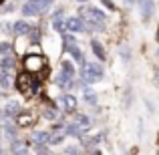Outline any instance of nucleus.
<instances>
[{
  "label": "nucleus",
  "mask_w": 159,
  "mask_h": 155,
  "mask_svg": "<svg viewBox=\"0 0 159 155\" xmlns=\"http://www.w3.org/2000/svg\"><path fill=\"white\" fill-rule=\"evenodd\" d=\"M32 28L28 22H24V20H18V22H14V34L16 36H22V34H28Z\"/></svg>",
  "instance_id": "9b49d317"
},
{
  "label": "nucleus",
  "mask_w": 159,
  "mask_h": 155,
  "mask_svg": "<svg viewBox=\"0 0 159 155\" xmlns=\"http://www.w3.org/2000/svg\"><path fill=\"white\" fill-rule=\"evenodd\" d=\"M83 95H85V101H87V103H91V105H95V103H97V93H95V91L87 89Z\"/></svg>",
  "instance_id": "a211bd4d"
},
{
  "label": "nucleus",
  "mask_w": 159,
  "mask_h": 155,
  "mask_svg": "<svg viewBox=\"0 0 159 155\" xmlns=\"http://www.w3.org/2000/svg\"><path fill=\"white\" fill-rule=\"evenodd\" d=\"M32 85H34V79H32L30 71H26V73L18 75L16 87H18V91H20L22 95H30V93H32Z\"/></svg>",
  "instance_id": "f257e3e1"
},
{
  "label": "nucleus",
  "mask_w": 159,
  "mask_h": 155,
  "mask_svg": "<svg viewBox=\"0 0 159 155\" xmlns=\"http://www.w3.org/2000/svg\"><path fill=\"white\" fill-rule=\"evenodd\" d=\"M65 151H66V153H79V151H81V149H77V147H66Z\"/></svg>",
  "instance_id": "393cba45"
},
{
  "label": "nucleus",
  "mask_w": 159,
  "mask_h": 155,
  "mask_svg": "<svg viewBox=\"0 0 159 155\" xmlns=\"http://www.w3.org/2000/svg\"><path fill=\"white\" fill-rule=\"evenodd\" d=\"M62 73H66L69 77H73V75H75V69H73V65H70L69 61H65V62H62Z\"/></svg>",
  "instance_id": "6ab92c4d"
},
{
  "label": "nucleus",
  "mask_w": 159,
  "mask_h": 155,
  "mask_svg": "<svg viewBox=\"0 0 159 155\" xmlns=\"http://www.w3.org/2000/svg\"><path fill=\"white\" fill-rule=\"evenodd\" d=\"M0 85H2V89H8V87L12 85V75H10V71H4L2 69V75H0Z\"/></svg>",
  "instance_id": "2eb2a0df"
},
{
  "label": "nucleus",
  "mask_w": 159,
  "mask_h": 155,
  "mask_svg": "<svg viewBox=\"0 0 159 155\" xmlns=\"http://www.w3.org/2000/svg\"><path fill=\"white\" fill-rule=\"evenodd\" d=\"M103 4H105V6H109V8H115V4H111L109 0H103Z\"/></svg>",
  "instance_id": "a878e982"
},
{
  "label": "nucleus",
  "mask_w": 159,
  "mask_h": 155,
  "mask_svg": "<svg viewBox=\"0 0 159 155\" xmlns=\"http://www.w3.org/2000/svg\"><path fill=\"white\" fill-rule=\"evenodd\" d=\"M77 2H83V0H77Z\"/></svg>",
  "instance_id": "c85d7f7f"
},
{
  "label": "nucleus",
  "mask_w": 159,
  "mask_h": 155,
  "mask_svg": "<svg viewBox=\"0 0 159 155\" xmlns=\"http://www.w3.org/2000/svg\"><path fill=\"white\" fill-rule=\"evenodd\" d=\"M16 121H18V127H26L34 121V113H28V111H20L16 115Z\"/></svg>",
  "instance_id": "6e6552de"
},
{
  "label": "nucleus",
  "mask_w": 159,
  "mask_h": 155,
  "mask_svg": "<svg viewBox=\"0 0 159 155\" xmlns=\"http://www.w3.org/2000/svg\"><path fill=\"white\" fill-rule=\"evenodd\" d=\"M43 115L47 117V119L54 121V119H57V115H58V113H57V109H54L52 105H48V107H44V113H43Z\"/></svg>",
  "instance_id": "f3484780"
},
{
  "label": "nucleus",
  "mask_w": 159,
  "mask_h": 155,
  "mask_svg": "<svg viewBox=\"0 0 159 155\" xmlns=\"http://www.w3.org/2000/svg\"><path fill=\"white\" fill-rule=\"evenodd\" d=\"M0 66H2L4 71H12V69H14V58H12V57H4L2 62H0Z\"/></svg>",
  "instance_id": "dca6fc26"
},
{
  "label": "nucleus",
  "mask_w": 159,
  "mask_h": 155,
  "mask_svg": "<svg viewBox=\"0 0 159 155\" xmlns=\"http://www.w3.org/2000/svg\"><path fill=\"white\" fill-rule=\"evenodd\" d=\"M81 79H83L85 85H91V83L99 81V75L93 71V66H91L89 62H83V65H81Z\"/></svg>",
  "instance_id": "20e7f679"
},
{
  "label": "nucleus",
  "mask_w": 159,
  "mask_h": 155,
  "mask_svg": "<svg viewBox=\"0 0 159 155\" xmlns=\"http://www.w3.org/2000/svg\"><path fill=\"white\" fill-rule=\"evenodd\" d=\"M20 113V105H18V101H10L4 107V117L6 119H12V117H16Z\"/></svg>",
  "instance_id": "1a4fd4ad"
},
{
  "label": "nucleus",
  "mask_w": 159,
  "mask_h": 155,
  "mask_svg": "<svg viewBox=\"0 0 159 155\" xmlns=\"http://www.w3.org/2000/svg\"><path fill=\"white\" fill-rule=\"evenodd\" d=\"M77 123L81 125L83 129H87V127H89V117H85V115H77Z\"/></svg>",
  "instance_id": "aec40b11"
},
{
  "label": "nucleus",
  "mask_w": 159,
  "mask_h": 155,
  "mask_svg": "<svg viewBox=\"0 0 159 155\" xmlns=\"http://www.w3.org/2000/svg\"><path fill=\"white\" fill-rule=\"evenodd\" d=\"M99 141H101V137H91V139H85V147H95V145H99Z\"/></svg>",
  "instance_id": "412c9836"
},
{
  "label": "nucleus",
  "mask_w": 159,
  "mask_h": 155,
  "mask_svg": "<svg viewBox=\"0 0 159 155\" xmlns=\"http://www.w3.org/2000/svg\"><path fill=\"white\" fill-rule=\"evenodd\" d=\"M91 47H93V52L97 54V58H99L101 62L107 58V54H105V51H103V47L99 44V40H93V43H91Z\"/></svg>",
  "instance_id": "4468645a"
},
{
  "label": "nucleus",
  "mask_w": 159,
  "mask_h": 155,
  "mask_svg": "<svg viewBox=\"0 0 159 155\" xmlns=\"http://www.w3.org/2000/svg\"><path fill=\"white\" fill-rule=\"evenodd\" d=\"M81 131H83V127L79 123H70L69 127H65V133L70 137H81Z\"/></svg>",
  "instance_id": "ddd939ff"
},
{
  "label": "nucleus",
  "mask_w": 159,
  "mask_h": 155,
  "mask_svg": "<svg viewBox=\"0 0 159 155\" xmlns=\"http://www.w3.org/2000/svg\"><path fill=\"white\" fill-rule=\"evenodd\" d=\"M6 52H10V44L8 43H0V54H6Z\"/></svg>",
  "instance_id": "b1692460"
},
{
  "label": "nucleus",
  "mask_w": 159,
  "mask_h": 155,
  "mask_svg": "<svg viewBox=\"0 0 159 155\" xmlns=\"http://www.w3.org/2000/svg\"><path fill=\"white\" fill-rule=\"evenodd\" d=\"M89 65L93 66V71L99 75V79H101V77H103V66H101V62H89Z\"/></svg>",
  "instance_id": "4be33fe9"
},
{
  "label": "nucleus",
  "mask_w": 159,
  "mask_h": 155,
  "mask_svg": "<svg viewBox=\"0 0 159 155\" xmlns=\"http://www.w3.org/2000/svg\"><path fill=\"white\" fill-rule=\"evenodd\" d=\"M43 10H44V8L40 6V4L32 2V0H30V2H26V4L22 6V14H24V16H34V14H39V12H43Z\"/></svg>",
  "instance_id": "39448f33"
},
{
  "label": "nucleus",
  "mask_w": 159,
  "mask_h": 155,
  "mask_svg": "<svg viewBox=\"0 0 159 155\" xmlns=\"http://www.w3.org/2000/svg\"><path fill=\"white\" fill-rule=\"evenodd\" d=\"M48 137H51V133L36 131L34 135H32V141H34V145H48Z\"/></svg>",
  "instance_id": "f8f14e48"
},
{
  "label": "nucleus",
  "mask_w": 159,
  "mask_h": 155,
  "mask_svg": "<svg viewBox=\"0 0 159 155\" xmlns=\"http://www.w3.org/2000/svg\"><path fill=\"white\" fill-rule=\"evenodd\" d=\"M65 28L70 32H85L87 30V24L83 18H77V16H70V18L65 20Z\"/></svg>",
  "instance_id": "7ed1b4c3"
},
{
  "label": "nucleus",
  "mask_w": 159,
  "mask_h": 155,
  "mask_svg": "<svg viewBox=\"0 0 159 155\" xmlns=\"http://www.w3.org/2000/svg\"><path fill=\"white\" fill-rule=\"evenodd\" d=\"M157 83H159V73H157Z\"/></svg>",
  "instance_id": "bb28decb"
},
{
  "label": "nucleus",
  "mask_w": 159,
  "mask_h": 155,
  "mask_svg": "<svg viewBox=\"0 0 159 155\" xmlns=\"http://www.w3.org/2000/svg\"><path fill=\"white\" fill-rule=\"evenodd\" d=\"M141 4V14H143V18H151L153 16V10H155V4H153V0H139Z\"/></svg>",
  "instance_id": "423d86ee"
},
{
  "label": "nucleus",
  "mask_w": 159,
  "mask_h": 155,
  "mask_svg": "<svg viewBox=\"0 0 159 155\" xmlns=\"http://www.w3.org/2000/svg\"><path fill=\"white\" fill-rule=\"evenodd\" d=\"M4 127H6V129H4V131H6V135L14 137V133H16V127H14V125H12V123H6Z\"/></svg>",
  "instance_id": "5701e85b"
},
{
  "label": "nucleus",
  "mask_w": 159,
  "mask_h": 155,
  "mask_svg": "<svg viewBox=\"0 0 159 155\" xmlns=\"http://www.w3.org/2000/svg\"><path fill=\"white\" fill-rule=\"evenodd\" d=\"M157 58H159V48H157Z\"/></svg>",
  "instance_id": "cd10ccee"
},
{
  "label": "nucleus",
  "mask_w": 159,
  "mask_h": 155,
  "mask_svg": "<svg viewBox=\"0 0 159 155\" xmlns=\"http://www.w3.org/2000/svg\"><path fill=\"white\" fill-rule=\"evenodd\" d=\"M66 51H69L70 54H73V57L77 58V61L81 62V65L85 62V54H83V51H81V48H79L75 43H66Z\"/></svg>",
  "instance_id": "9d476101"
},
{
  "label": "nucleus",
  "mask_w": 159,
  "mask_h": 155,
  "mask_svg": "<svg viewBox=\"0 0 159 155\" xmlns=\"http://www.w3.org/2000/svg\"><path fill=\"white\" fill-rule=\"evenodd\" d=\"M0 153H2V149H0Z\"/></svg>",
  "instance_id": "c756f323"
},
{
  "label": "nucleus",
  "mask_w": 159,
  "mask_h": 155,
  "mask_svg": "<svg viewBox=\"0 0 159 155\" xmlns=\"http://www.w3.org/2000/svg\"><path fill=\"white\" fill-rule=\"evenodd\" d=\"M24 69L26 71H34V73H39L40 69H44V58L40 57V54H28L26 58H24Z\"/></svg>",
  "instance_id": "f03ea898"
},
{
  "label": "nucleus",
  "mask_w": 159,
  "mask_h": 155,
  "mask_svg": "<svg viewBox=\"0 0 159 155\" xmlns=\"http://www.w3.org/2000/svg\"><path fill=\"white\" fill-rule=\"evenodd\" d=\"M61 103H62V107H65L69 113H75V111H77V99H75L73 95H69V93L62 95V97H61Z\"/></svg>",
  "instance_id": "0eeeda50"
}]
</instances>
